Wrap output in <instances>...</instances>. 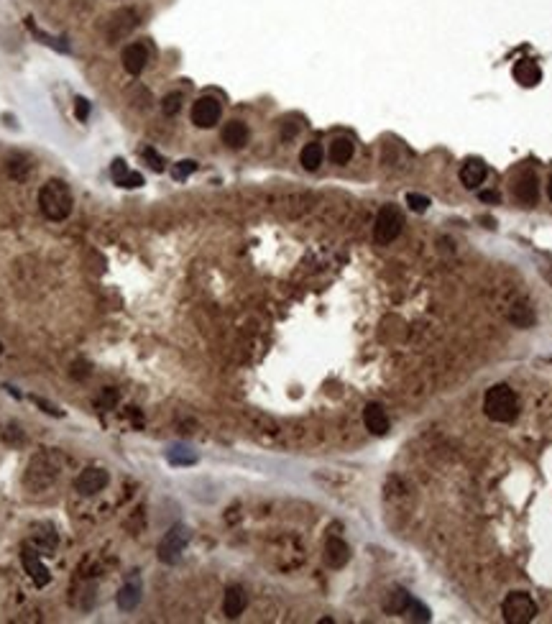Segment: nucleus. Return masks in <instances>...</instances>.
I'll list each match as a JSON object with an SVG mask.
<instances>
[{
    "instance_id": "nucleus-1",
    "label": "nucleus",
    "mask_w": 552,
    "mask_h": 624,
    "mask_svg": "<svg viewBox=\"0 0 552 624\" xmlns=\"http://www.w3.org/2000/svg\"><path fill=\"white\" fill-rule=\"evenodd\" d=\"M59 473H61L59 453H54V450H41V453H36V456L28 461L23 483H26V489H31V491L49 489V486L59 478Z\"/></svg>"
},
{
    "instance_id": "nucleus-2",
    "label": "nucleus",
    "mask_w": 552,
    "mask_h": 624,
    "mask_svg": "<svg viewBox=\"0 0 552 624\" xmlns=\"http://www.w3.org/2000/svg\"><path fill=\"white\" fill-rule=\"evenodd\" d=\"M39 208L54 223L69 218V213H72V189L67 187V182L49 179L39 189Z\"/></svg>"
},
{
    "instance_id": "nucleus-3",
    "label": "nucleus",
    "mask_w": 552,
    "mask_h": 624,
    "mask_svg": "<svg viewBox=\"0 0 552 624\" xmlns=\"http://www.w3.org/2000/svg\"><path fill=\"white\" fill-rule=\"evenodd\" d=\"M483 412L493 423H514L519 415V399L512 387L496 384V387H491V389L486 392Z\"/></svg>"
},
{
    "instance_id": "nucleus-4",
    "label": "nucleus",
    "mask_w": 552,
    "mask_h": 624,
    "mask_svg": "<svg viewBox=\"0 0 552 624\" xmlns=\"http://www.w3.org/2000/svg\"><path fill=\"white\" fill-rule=\"evenodd\" d=\"M189 537H192L189 527H184V524H174L172 530H169L167 535L159 540V548H156V558H159L161 563H167V565L180 563L182 553H184L187 545H189Z\"/></svg>"
},
{
    "instance_id": "nucleus-5",
    "label": "nucleus",
    "mask_w": 552,
    "mask_h": 624,
    "mask_svg": "<svg viewBox=\"0 0 552 624\" xmlns=\"http://www.w3.org/2000/svg\"><path fill=\"white\" fill-rule=\"evenodd\" d=\"M501 614L509 624H529L537 617V604L527 591H512L501 604Z\"/></svg>"
},
{
    "instance_id": "nucleus-6",
    "label": "nucleus",
    "mask_w": 552,
    "mask_h": 624,
    "mask_svg": "<svg viewBox=\"0 0 552 624\" xmlns=\"http://www.w3.org/2000/svg\"><path fill=\"white\" fill-rule=\"evenodd\" d=\"M401 225H404V218H401L399 208L384 205L376 215V223H373V238H376V243L386 246V243L397 241V235L401 233Z\"/></svg>"
},
{
    "instance_id": "nucleus-7",
    "label": "nucleus",
    "mask_w": 552,
    "mask_h": 624,
    "mask_svg": "<svg viewBox=\"0 0 552 624\" xmlns=\"http://www.w3.org/2000/svg\"><path fill=\"white\" fill-rule=\"evenodd\" d=\"M107 483H110V473L105 469L90 466V469H85L80 476L74 478V491L82 494V497H95V494H100L105 489Z\"/></svg>"
},
{
    "instance_id": "nucleus-8",
    "label": "nucleus",
    "mask_w": 552,
    "mask_h": 624,
    "mask_svg": "<svg viewBox=\"0 0 552 624\" xmlns=\"http://www.w3.org/2000/svg\"><path fill=\"white\" fill-rule=\"evenodd\" d=\"M39 555H41V553L36 551L31 543H23V545H20V563H23L26 573L31 576V581H34L36 586H47L49 581H52V573H49L47 565L41 563Z\"/></svg>"
},
{
    "instance_id": "nucleus-9",
    "label": "nucleus",
    "mask_w": 552,
    "mask_h": 624,
    "mask_svg": "<svg viewBox=\"0 0 552 624\" xmlns=\"http://www.w3.org/2000/svg\"><path fill=\"white\" fill-rule=\"evenodd\" d=\"M28 543L34 545L41 555H54L57 553V545H59V535H57V527L49 522H36L31 527V540Z\"/></svg>"
},
{
    "instance_id": "nucleus-10",
    "label": "nucleus",
    "mask_w": 552,
    "mask_h": 624,
    "mask_svg": "<svg viewBox=\"0 0 552 624\" xmlns=\"http://www.w3.org/2000/svg\"><path fill=\"white\" fill-rule=\"evenodd\" d=\"M223 115V105L215 98H200L192 105V123L197 128H213Z\"/></svg>"
},
{
    "instance_id": "nucleus-11",
    "label": "nucleus",
    "mask_w": 552,
    "mask_h": 624,
    "mask_svg": "<svg viewBox=\"0 0 552 624\" xmlns=\"http://www.w3.org/2000/svg\"><path fill=\"white\" fill-rule=\"evenodd\" d=\"M120 61H123V67H126L128 74H141L146 69V61H148V52L143 44H128L120 54Z\"/></svg>"
},
{
    "instance_id": "nucleus-12",
    "label": "nucleus",
    "mask_w": 552,
    "mask_h": 624,
    "mask_svg": "<svg viewBox=\"0 0 552 624\" xmlns=\"http://www.w3.org/2000/svg\"><path fill=\"white\" fill-rule=\"evenodd\" d=\"M486 175H488V167H486L481 159H468L466 164L460 167V182H463V187H468V189L481 187Z\"/></svg>"
},
{
    "instance_id": "nucleus-13",
    "label": "nucleus",
    "mask_w": 552,
    "mask_h": 624,
    "mask_svg": "<svg viewBox=\"0 0 552 624\" xmlns=\"http://www.w3.org/2000/svg\"><path fill=\"white\" fill-rule=\"evenodd\" d=\"M351 560V548L346 545V540L340 537H330L325 543V563L330 568H343Z\"/></svg>"
},
{
    "instance_id": "nucleus-14",
    "label": "nucleus",
    "mask_w": 552,
    "mask_h": 624,
    "mask_svg": "<svg viewBox=\"0 0 552 624\" xmlns=\"http://www.w3.org/2000/svg\"><path fill=\"white\" fill-rule=\"evenodd\" d=\"M363 423H366L368 432H373V435H386V432H389V417H386V410L376 402H371L366 410H363Z\"/></svg>"
},
{
    "instance_id": "nucleus-15",
    "label": "nucleus",
    "mask_w": 552,
    "mask_h": 624,
    "mask_svg": "<svg viewBox=\"0 0 552 624\" xmlns=\"http://www.w3.org/2000/svg\"><path fill=\"white\" fill-rule=\"evenodd\" d=\"M246 604H248V596H246V591L240 589V586H230V589L225 591V599H223V611H225L228 619H238L240 614L246 611Z\"/></svg>"
},
{
    "instance_id": "nucleus-16",
    "label": "nucleus",
    "mask_w": 552,
    "mask_h": 624,
    "mask_svg": "<svg viewBox=\"0 0 552 624\" xmlns=\"http://www.w3.org/2000/svg\"><path fill=\"white\" fill-rule=\"evenodd\" d=\"M514 77H517L519 85H524V88H534L539 85L542 80V69L537 67V61L532 59H522L514 64Z\"/></svg>"
},
{
    "instance_id": "nucleus-17",
    "label": "nucleus",
    "mask_w": 552,
    "mask_h": 624,
    "mask_svg": "<svg viewBox=\"0 0 552 624\" xmlns=\"http://www.w3.org/2000/svg\"><path fill=\"white\" fill-rule=\"evenodd\" d=\"M514 195H517L519 202H524V205H537V197H539L537 177H534V175L519 177L517 187H514Z\"/></svg>"
},
{
    "instance_id": "nucleus-18",
    "label": "nucleus",
    "mask_w": 552,
    "mask_h": 624,
    "mask_svg": "<svg viewBox=\"0 0 552 624\" xmlns=\"http://www.w3.org/2000/svg\"><path fill=\"white\" fill-rule=\"evenodd\" d=\"M110 175H113L115 184H120V187L134 189V187H141V184H143V177H141L139 172H131V169L126 167V161H123V159H115L113 161V167H110Z\"/></svg>"
},
{
    "instance_id": "nucleus-19",
    "label": "nucleus",
    "mask_w": 552,
    "mask_h": 624,
    "mask_svg": "<svg viewBox=\"0 0 552 624\" xmlns=\"http://www.w3.org/2000/svg\"><path fill=\"white\" fill-rule=\"evenodd\" d=\"M223 141L230 148H243L248 143V126L243 121H230L223 128Z\"/></svg>"
},
{
    "instance_id": "nucleus-20",
    "label": "nucleus",
    "mask_w": 552,
    "mask_h": 624,
    "mask_svg": "<svg viewBox=\"0 0 552 624\" xmlns=\"http://www.w3.org/2000/svg\"><path fill=\"white\" fill-rule=\"evenodd\" d=\"M136 26V16L134 11H118V13L110 18V31H107V39H123V36Z\"/></svg>"
},
{
    "instance_id": "nucleus-21",
    "label": "nucleus",
    "mask_w": 552,
    "mask_h": 624,
    "mask_svg": "<svg viewBox=\"0 0 552 624\" xmlns=\"http://www.w3.org/2000/svg\"><path fill=\"white\" fill-rule=\"evenodd\" d=\"M115 601H118V606L123 611H134L136 606H139V601H141V584H139V581H128V584L118 591Z\"/></svg>"
},
{
    "instance_id": "nucleus-22",
    "label": "nucleus",
    "mask_w": 552,
    "mask_h": 624,
    "mask_svg": "<svg viewBox=\"0 0 552 624\" xmlns=\"http://www.w3.org/2000/svg\"><path fill=\"white\" fill-rule=\"evenodd\" d=\"M353 141L351 139H346V136H340V139H335L333 143H330V151H327V156H330V161L333 164H348V161L353 159Z\"/></svg>"
},
{
    "instance_id": "nucleus-23",
    "label": "nucleus",
    "mask_w": 552,
    "mask_h": 624,
    "mask_svg": "<svg viewBox=\"0 0 552 624\" xmlns=\"http://www.w3.org/2000/svg\"><path fill=\"white\" fill-rule=\"evenodd\" d=\"M322 159H325V151H322V146H319L317 141L307 143V146L302 148V154H300L302 167H305L307 172H315V169L322 164Z\"/></svg>"
},
{
    "instance_id": "nucleus-24",
    "label": "nucleus",
    "mask_w": 552,
    "mask_h": 624,
    "mask_svg": "<svg viewBox=\"0 0 552 624\" xmlns=\"http://www.w3.org/2000/svg\"><path fill=\"white\" fill-rule=\"evenodd\" d=\"M409 604H412V596L406 591H394L389 594V599L384 601V609L392 611V614H406L409 611Z\"/></svg>"
},
{
    "instance_id": "nucleus-25",
    "label": "nucleus",
    "mask_w": 552,
    "mask_h": 624,
    "mask_svg": "<svg viewBox=\"0 0 552 624\" xmlns=\"http://www.w3.org/2000/svg\"><path fill=\"white\" fill-rule=\"evenodd\" d=\"M187 450H189V448H172V450H169V464H174V466L194 464V461H197V456H194V453H187Z\"/></svg>"
},
{
    "instance_id": "nucleus-26",
    "label": "nucleus",
    "mask_w": 552,
    "mask_h": 624,
    "mask_svg": "<svg viewBox=\"0 0 552 624\" xmlns=\"http://www.w3.org/2000/svg\"><path fill=\"white\" fill-rule=\"evenodd\" d=\"M161 110H164V115H177L182 110V95L180 93H172L167 95L164 100H161Z\"/></svg>"
},
{
    "instance_id": "nucleus-27",
    "label": "nucleus",
    "mask_w": 552,
    "mask_h": 624,
    "mask_svg": "<svg viewBox=\"0 0 552 624\" xmlns=\"http://www.w3.org/2000/svg\"><path fill=\"white\" fill-rule=\"evenodd\" d=\"M194 172H197V161H192V159H184V161H180V164H177V167H174V179H187V177L189 175H194Z\"/></svg>"
},
{
    "instance_id": "nucleus-28",
    "label": "nucleus",
    "mask_w": 552,
    "mask_h": 624,
    "mask_svg": "<svg viewBox=\"0 0 552 624\" xmlns=\"http://www.w3.org/2000/svg\"><path fill=\"white\" fill-rule=\"evenodd\" d=\"M406 205H409L414 213H425V210L430 208V200H427L425 195H419V192H409V195H406Z\"/></svg>"
},
{
    "instance_id": "nucleus-29",
    "label": "nucleus",
    "mask_w": 552,
    "mask_h": 624,
    "mask_svg": "<svg viewBox=\"0 0 552 624\" xmlns=\"http://www.w3.org/2000/svg\"><path fill=\"white\" fill-rule=\"evenodd\" d=\"M141 156L148 161V167H151L153 172H164V159H161L153 148H143V154H141Z\"/></svg>"
},
{
    "instance_id": "nucleus-30",
    "label": "nucleus",
    "mask_w": 552,
    "mask_h": 624,
    "mask_svg": "<svg viewBox=\"0 0 552 624\" xmlns=\"http://www.w3.org/2000/svg\"><path fill=\"white\" fill-rule=\"evenodd\" d=\"M74 113H77L80 121H87V118H90V102H87L85 98H77V100H74Z\"/></svg>"
},
{
    "instance_id": "nucleus-31",
    "label": "nucleus",
    "mask_w": 552,
    "mask_h": 624,
    "mask_svg": "<svg viewBox=\"0 0 552 624\" xmlns=\"http://www.w3.org/2000/svg\"><path fill=\"white\" fill-rule=\"evenodd\" d=\"M481 200L493 202V205H496V202H501V195H499V192H493V189H486V192H481Z\"/></svg>"
},
{
    "instance_id": "nucleus-32",
    "label": "nucleus",
    "mask_w": 552,
    "mask_h": 624,
    "mask_svg": "<svg viewBox=\"0 0 552 624\" xmlns=\"http://www.w3.org/2000/svg\"><path fill=\"white\" fill-rule=\"evenodd\" d=\"M547 195H550V200H552V177H550V184H547Z\"/></svg>"
},
{
    "instance_id": "nucleus-33",
    "label": "nucleus",
    "mask_w": 552,
    "mask_h": 624,
    "mask_svg": "<svg viewBox=\"0 0 552 624\" xmlns=\"http://www.w3.org/2000/svg\"><path fill=\"white\" fill-rule=\"evenodd\" d=\"M0 353H3V343H0Z\"/></svg>"
}]
</instances>
